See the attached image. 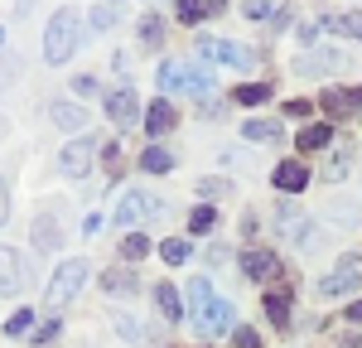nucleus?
I'll return each mask as SVG.
<instances>
[{
  "label": "nucleus",
  "instance_id": "obj_23",
  "mask_svg": "<svg viewBox=\"0 0 362 348\" xmlns=\"http://www.w3.org/2000/svg\"><path fill=\"white\" fill-rule=\"evenodd\" d=\"M271 97V83H247V87H237V102L242 107H261Z\"/></svg>",
  "mask_w": 362,
  "mask_h": 348
},
{
  "label": "nucleus",
  "instance_id": "obj_7",
  "mask_svg": "<svg viewBox=\"0 0 362 348\" xmlns=\"http://www.w3.org/2000/svg\"><path fill=\"white\" fill-rule=\"evenodd\" d=\"M358 281H362V271H358V261L348 257V261H338V271H329V276L319 281V295H324V300H338V295L358 290Z\"/></svg>",
  "mask_w": 362,
  "mask_h": 348
},
{
  "label": "nucleus",
  "instance_id": "obj_33",
  "mask_svg": "<svg viewBox=\"0 0 362 348\" xmlns=\"http://www.w3.org/2000/svg\"><path fill=\"white\" fill-rule=\"evenodd\" d=\"M189 228H194V232H213V228H218V213H213V208H194Z\"/></svg>",
  "mask_w": 362,
  "mask_h": 348
},
{
  "label": "nucleus",
  "instance_id": "obj_22",
  "mask_svg": "<svg viewBox=\"0 0 362 348\" xmlns=\"http://www.w3.org/2000/svg\"><path fill=\"white\" fill-rule=\"evenodd\" d=\"M242 136L247 141H280V121H247Z\"/></svg>",
  "mask_w": 362,
  "mask_h": 348
},
{
  "label": "nucleus",
  "instance_id": "obj_4",
  "mask_svg": "<svg viewBox=\"0 0 362 348\" xmlns=\"http://www.w3.org/2000/svg\"><path fill=\"white\" fill-rule=\"evenodd\" d=\"M213 87V73H203L194 63H169L165 73H160V92H208Z\"/></svg>",
  "mask_w": 362,
  "mask_h": 348
},
{
  "label": "nucleus",
  "instance_id": "obj_19",
  "mask_svg": "<svg viewBox=\"0 0 362 348\" xmlns=\"http://www.w3.org/2000/svg\"><path fill=\"white\" fill-rule=\"evenodd\" d=\"M140 281H136V271H126V266H116V271H107L102 276V290H112V295H131Z\"/></svg>",
  "mask_w": 362,
  "mask_h": 348
},
{
  "label": "nucleus",
  "instance_id": "obj_42",
  "mask_svg": "<svg viewBox=\"0 0 362 348\" xmlns=\"http://www.w3.org/2000/svg\"><path fill=\"white\" fill-rule=\"evenodd\" d=\"M348 319H353V324H362V300H358V305H348Z\"/></svg>",
  "mask_w": 362,
  "mask_h": 348
},
{
  "label": "nucleus",
  "instance_id": "obj_25",
  "mask_svg": "<svg viewBox=\"0 0 362 348\" xmlns=\"http://www.w3.org/2000/svg\"><path fill=\"white\" fill-rule=\"evenodd\" d=\"M140 39H145V49H160V44H165V25H160V15H150V20L140 25Z\"/></svg>",
  "mask_w": 362,
  "mask_h": 348
},
{
  "label": "nucleus",
  "instance_id": "obj_30",
  "mask_svg": "<svg viewBox=\"0 0 362 348\" xmlns=\"http://www.w3.org/2000/svg\"><path fill=\"white\" fill-rule=\"evenodd\" d=\"M223 5H179V20L184 25H198V20H208V15H218Z\"/></svg>",
  "mask_w": 362,
  "mask_h": 348
},
{
  "label": "nucleus",
  "instance_id": "obj_2",
  "mask_svg": "<svg viewBox=\"0 0 362 348\" xmlns=\"http://www.w3.org/2000/svg\"><path fill=\"white\" fill-rule=\"evenodd\" d=\"M83 286H87V261H83V257L63 261V266H58V276L49 281V305H54V310H63V305H73Z\"/></svg>",
  "mask_w": 362,
  "mask_h": 348
},
{
  "label": "nucleus",
  "instance_id": "obj_39",
  "mask_svg": "<svg viewBox=\"0 0 362 348\" xmlns=\"http://www.w3.org/2000/svg\"><path fill=\"white\" fill-rule=\"evenodd\" d=\"M83 232H87V237H97V232H102V213H87V223H83Z\"/></svg>",
  "mask_w": 362,
  "mask_h": 348
},
{
  "label": "nucleus",
  "instance_id": "obj_26",
  "mask_svg": "<svg viewBox=\"0 0 362 348\" xmlns=\"http://www.w3.org/2000/svg\"><path fill=\"white\" fill-rule=\"evenodd\" d=\"M160 310H165V319H184V305H179L174 286H160Z\"/></svg>",
  "mask_w": 362,
  "mask_h": 348
},
{
  "label": "nucleus",
  "instance_id": "obj_17",
  "mask_svg": "<svg viewBox=\"0 0 362 348\" xmlns=\"http://www.w3.org/2000/svg\"><path fill=\"white\" fill-rule=\"evenodd\" d=\"M145 131H150V136L174 131V107H169V102H155V107H150V116H145Z\"/></svg>",
  "mask_w": 362,
  "mask_h": 348
},
{
  "label": "nucleus",
  "instance_id": "obj_9",
  "mask_svg": "<svg viewBox=\"0 0 362 348\" xmlns=\"http://www.w3.org/2000/svg\"><path fill=\"white\" fill-rule=\"evenodd\" d=\"M324 112L329 116H362V87H329L324 92Z\"/></svg>",
  "mask_w": 362,
  "mask_h": 348
},
{
  "label": "nucleus",
  "instance_id": "obj_20",
  "mask_svg": "<svg viewBox=\"0 0 362 348\" xmlns=\"http://www.w3.org/2000/svg\"><path fill=\"white\" fill-rule=\"evenodd\" d=\"M140 170H145V174H165V170H174V155L160 150V145H150V150L140 155Z\"/></svg>",
  "mask_w": 362,
  "mask_h": 348
},
{
  "label": "nucleus",
  "instance_id": "obj_35",
  "mask_svg": "<svg viewBox=\"0 0 362 348\" xmlns=\"http://www.w3.org/2000/svg\"><path fill=\"white\" fill-rule=\"evenodd\" d=\"M29 324H34V315H29V310H20V315L10 319V324H5V334H15V339H20V334H25Z\"/></svg>",
  "mask_w": 362,
  "mask_h": 348
},
{
  "label": "nucleus",
  "instance_id": "obj_8",
  "mask_svg": "<svg viewBox=\"0 0 362 348\" xmlns=\"http://www.w3.org/2000/svg\"><path fill=\"white\" fill-rule=\"evenodd\" d=\"M92 155H97V145H92V141L63 145V155H58V170L68 174V179H83V174L92 170Z\"/></svg>",
  "mask_w": 362,
  "mask_h": 348
},
{
  "label": "nucleus",
  "instance_id": "obj_13",
  "mask_svg": "<svg viewBox=\"0 0 362 348\" xmlns=\"http://www.w3.org/2000/svg\"><path fill=\"white\" fill-rule=\"evenodd\" d=\"M329 68H348V58L338 54V49H324V54L300 58V63H295V73H300V78H314V73H329Z\"/></svg>",
  "mask_w": 362,
  "mask_h": 348
},
{
  "label": "nucleus",
  "instance_id": "obj_37",
  "mask_svg": "<svg viewBox=\"0 0 362 348\" xmlns=\"http://www.w3.org/2000/svg\"><path fill=\"white\" fill-rule=\"evenodd\" d=\"M237 348H261V334L256 329H237Z\"/></svg>",
  "mask_w": 362,
  "mask_h": 348
},
{
  "label": "nucleus",
  "instance_id": "obj_1",
  "mask_svg": "<svg viewBox=\"0 0 362 348\" xmlns=\"http://www.w3.org/2000/svg\"><path fill=\"white\" fill-rule=\"evenodd\" d=\"M189 295H194V305H198V334H203V339H208V334L232 329V305H227V300H218V295H213V286H208L203 276L189 286Z\"/></svg>",
  "mask_w": 362,
  "mask_h": 348
},
{
  "label": "nucleus",
  "instance_id": "obj_28",
  "mask_svg": "<svg viewBox=\"0 0 362 348\" xmlns=\"http://www.w3.org/2000/svg\"><path fill=\"white\" fill-rule=\"evenodd\" d=\"M160 257H165L169 266H179V261H189V242H184V237H169L165 247H160Z\"/></svg>",
  "mask_w": 362,
  "mask_h": 348
},
{
  "label": "nucleus",
  "instance_id": "obj_10",
  "mask_svg": "<svg viewBox=\"0 0 362 348\" xmlns=\"http://www.w3.org/2000/svg\"><path fill=\"white\" fill-rule=\"evenodd\" d=\"M242 271H247V281H276L280 276V257L266 252V247H256V252L242 257Z\"/></svg>",
  "mask_w": 362,
  "mask_h": 348
},
{
  "label": "nucleus",
  "instance_id": "obj_41",
  "mask_svg": "<svg viewBox=\"0 0 362 348\" xmlns=\"http://www.w3.org/2000/svg\"><path fill=\"white\" fill-rule=\"evenodd\" d=\"M5 218H10V194H5V184H0V228H5Z\"/></svg>",
  "mask_w": 362,
  "mask_h": 348
},
{
  "label": "nucleus",
  "instance_id": "obj_24",
  "mask_svg": "<svg viewBox=\"0 0 362 348\" xmlns=\"http://www.w3.org/2000/svg\"><path fill=\"white\" fill-rule=\"evenodd\" d=\"M348 170H353V150L343 145V150H338L334 160H329V170H324V179H329V184H338V179H343Z\"/></svg>",
  "mask_w": 362,
  "mask_h": 348
},
{
  "label": "nucleus",
  "instance_id": "obj_18",
  "mask_svg": "<svg viewBox=\"0 0 362 348\" xmlns=\"http://www.w3.org/2000/svg\"><path fill=\"white\" fill-rule=\"evenodd\" d=\"M54 121L63 126V131H83V126H87V112L78 107V102H58V107H54Z\"/></svg>",
  "mask_w": 362,
  "mask_h": 348
},
{
  "label": "nucleus",
  "instance_id": "obj_34",
  "mask_svg": "<svg viewBox=\"0 0 362 348\" xmlns=\"http://www.w3.org/2000/svg\"><path fill=\"white\" fill-rule=\"evenodd\" d=\"M198 194L203 199H218V194H227V179H198Z\"/></svg>",
  "mask_w": 362,
  "mask_h": 348
},
{
  "label": "nucleus",
  "instance_id": "obj_32",
  "mask_svg": "<svg viewBox=\"0 0 362 348\" xmlns=\"http://www.w3.org/2000/svg\"><path fill=\"white\" fill-rule=\"evenodd\" d=\"M116 20H121V5H92V25H97V29L116 25Z\"/></svg>",
  "mask_w": 362,
  "mask_h": 348
},
{
  "label": "nucleus",
  "instance_id": "obj_3",
  "mask_svg": "<svg viewBox=\"0 0 362 348\" xmlns=\"http://www.w3.org/2000/svg\"><path fill=\"white\" fill-rule=\"evenodd\" d=\"M78 49V25H73V10H58L54 25H49V39H44V58L49 63H68V54Z\"/></svg>",
  "mask_w": 362,
  "mask_h": 348
},
{
  "label": "nucleus",
  "instance_id": "obj_31",
  "mask_svg": "<svg viewBox=\"0 0 362 348\" xmlns=\"http://www.w3.org/2000/svg\"><path fill=\"white\" fill-rule=\"evenodd\" d=\"M145 252H150V242H145L140 232H131V237L121 242V257H126V261H140V257H145Z\"/></svg>",
  "mask_w": 362,
  "mask_h": 348
},
{
  "label": "nucleus",
  "instance_id": "obj_15",
  "mask_svg": "<svg viewBox=\"0 0 362 348\" xmlns=\"http://www.w3.org/2000/svg\"><path fill=\"white\" fill-rule=\"evenodd\" d=\"M329 223H338V228H358L362 223V203L358 199H329Z\"/></svg>",
  "mask_w": 362,
  "mask_h": 348
},
{
  "label": "nucleus",
  "instance_id": "obj_11",
  "mask_svg": "<svg viewBox=\"0 0 362 348\" xmlns=\"http://www.w3.org/2000/svg\"><path fill=\"white\" fill-rule=\"evenodd\" d=\"M107 112H112V121H116V126H136V116H140L136 92H131V87H116L112 97H107Z\"/></svg>",
  "mask_w": 362,
  "mask_h": 348
},
{
  "label": "nucleus",
  "instance_id": "obj_36",
  "mask_svg": "<svg viewBox=\"0 0 362 348\" xmlns=\"http://www.w3.org/2000/svg\"><path fill=\"white\" fill-rule=\"evenodd\" d=\"M34 242H39V247H54V223H49V218L34 228Z\"/></svg>",
  "mask_w": 362,
  "mask_h": 348
},
{
  "label": "nucleus",
  "instance_id": "obj_14",
  "mask_svg": "<svg viewBox=\"0 0 362 348\" xmlns=\"http://www.w3.org/2000/svg\"><path fill=\"white\" fill-rule=\"evenodd\" d=\"M309 184V170L300 165V160H285V165H276V189H285V194H300Z\"/></svg>",
  "mask_w": 362,
  "mask_h": 348
},
{
  "label": "nucleus",
  "instance_id": "obj_6",
  "mask_svg": "<svg viewBox=\"0 0 362 348\" xmlns=\"http://www.w3.org/2000/svg\"><path fill=\"white\" fill-rule=\"evenodd\" d=\"M116 218H121V228H140L145 218H160V199H150V194H126L121 208H116Z\"/></svg>",
  "mask_w": 362,
  "mask_h": 348
},
{
  "label": "nucleus",
  "instance_id": "obj_5",
  "mask_svg": "<svg viewBox=\"0 0 362 348\" xmlns=\"http://www.w3.org/2000/svg\"><path fill=\"white\" fill-rule=\"evenodd\" d=\"M198 58H213V63H232V68H251L256 58L242 44H227V39H198Z\"/></svg>",
  "mask_w": 362,
  "mask_h": 348
},
{
  "label": "nucleus",
  "instance_id": "obj_38",
  "mask_svg": "<svg viewBox=\"0 0 362 348\" xmlns=\"http://www.w3.org/2000/svg\"><path fill=\"white\" fill-rule=\"evenodd\" d=\"M58 339V324H39V329H34V344H54Z\"/></svg>",
  "mask_w": 362,
  "mask_h": 348
},
{
  "label": "nucleus",
  "instance_id": "obj_16",
  "mask_svg": "<svg viewBox=\"0 0 362 348\" xmlns=\"http://www.w3.org/2000/svg\"><path fill=\"white\" fill-rule=\"evenodd\" d=\"M290 305H295L290 290H271V295H266V315H271L276 329H290Z\"/></svg>",
  "mask_w": 362,
  "mask_h": 348
},
{
  "label": "nucleus",
  "instance_id": "obj_21",
  "mask_svg": "<svg viewBox=\"0 0 362 348\" xmlns=\"http://www.w3.org/2000/svg\"><path fill=\"white\" fill-rule=\"evenodd\" d=\"M116 334H121L126 344H145V339H150V329H145L140 319H131V315H116Z\"/></svg>",
  "mask_w": 362,
  "mask_h": 348
},
{
  "label": "nucleus",
  "instance_id": "obj_27",
  "mask_svg": "<svg viewBox=\"0 0 362 348\" xmlns=\"http://www.w3.org/2000/svg\"><path fill=\"white\" fill-rule=\"evenodd\" d=\"M334 29H343V34H353L362 44V15L358 10H343V15H334Z\"/></svg>",
  "mask_w": 362,
  "mask_h": 348
},
{
  "label": "nucleus",
  "instance_id": "obj_40",
  "mask_svg": "<svg viewBox=\"0 0 362 348\" xmlns=\"http://www.w3.org/2000/svg\"><path fill=\"white\" fill-rule=\"evenodd\" d=\"M285 112L295 116V121H305V116H309V102H290V107H285Z\"/></svg>",
  "mask_w": 362,
  "mask_h": 348
},
{
  "label": "nucleus",
  "instance_id": "obj_12",
  "mask_svg": "<svg viewBox=\"0 0 362 348\" xmlns=\"http://www.w3.org/2000/svg\"><path fill=\"white\" fill-rule=\"evenodd\" d=\"M25 286V271H20V257L10 247H0V295H20Z\"/></svg>",
  "mask_w": 362,
  "mask_h": 348
},
{
  "label": "nucleus",
  "instance_id": "obj_29",
  "mask_svg": "<svg viewBox=\"0 0 362 348\" xmlns=\"http://www.w3.org/2000/svg\"><path fill=\"white\" fill-rule=\"evenodd\" d=\"M319 145H329V126H305L300 131V150H319Z\"/></svg>",
  "mask_w": 362,
  "mask_h": 348
}]
</instances>
